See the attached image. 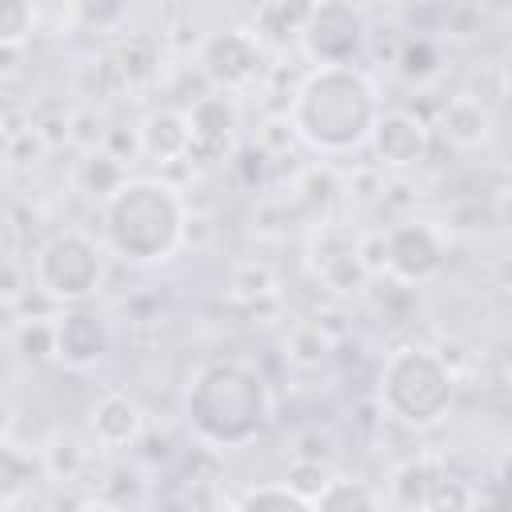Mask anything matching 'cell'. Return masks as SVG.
Instances as JSON below:
<instances>
[{"mask_svg":"<svg viewBox=\"0 0 512 512\" xmlns=\"http://www.w3.org/2000/svg\"><path fill=\"white\" fill-rule=\"evenodd\" d=\"M140 156L152 164H176L188 160L192 148V128H188V108H152L140 120Z\"/></svg>","mask_w":512,"mask_h":512,"instance_id":"cell-14","label":"cell"},{"mask_svg":"<svg viewBox=\"0 0 512 512\" xmlns=\"http://www.w3.org/2000/svg\"><path fill=\"white\" fill-rule=\"evenodd\" d=\"M228 504H232V508H240V512H264V508H300V512H308V508H316V500H312L308 492H300L292 480H264V484H248V488H244V492H236Z\"/></svg>","mask_w":512,"mask_h":512,"instance_id":"cell-21","label":"cell"},{"mask_svg":"<svg viewBox=\"0 0 512 512\" xmlns=\"http://www.w3.org/2000/svg\"><path fill=\"white\" fill-rule=\"evenodd\" d=\"M144 424H148V420H144V408H140L128 392H120V388L100 392V396L92 400V408H88L92 440H96L100 448H112V452L136 448L140 436H144Z\"/></svg>","mask_w":512,"mask_h":512,"instance_id":"cell-13","label":"cell"},{"mask_svg":"<svg viewBox=\"0 0 512 512\" xmlns=\"http://www.w3.org/2000/svg\"><path fill=\"white\" fill-rule=\"evenodd\" d=\"M320 0H260L256 16H252V32L268 52H284L292 44H300L308 16Z\"/></svg>","mask_w":512,"mask_h":512,"instance_id":"cell-17","label":"cell"},{"mask_svg":"<svg viewBox=\"0 0 512 512\" xmlns=\"http://www.w3.org/2000/svg\"><path fill=\"white\" fill-rule=\"evenodd\" d=\"M356 4H360L364 12H372V8H392L396 0H356Z\"/></svg>","mask_w":512,"mask_h":512,"instance_id":"cell-31","label":"cell"},{"mask_svg":"<svg viewBox=\"0 0 512 512\" xmlns=\"http://www.w3.org/2000/svg\"><path fill=\"white\" fill-rule=\"evenodd\" d=\"M128 12L132 4L128 0H68V16L80 32H92V36H112L128 24Z\"/></svg>","mask_w":512,"mask_h":512,"instance_id":"cell-22","label":"cell"},{"mask_svg":"<svg viewBox=\"0 0 512 512\" xmlns=\"http://www.w3.org/2000/svg\"><path fill=\"white\" fill-rule=\"evenodd\" d=\"M396 68H400V76H408V80H432L436 72H440V44L432 40V36H408L404 44H400V56H396Z\"/></svg>","mask_w":512,"mask_h":512,"instance_id":"cell-26","label":"cell"},{"mask_svg":"<svg viewBox=\"0 0 512 512\" xmlns=\"http://www.w3.org/2000/svg\"><path fill=\"white\" fill-rule=\"evenodd\" d=\"M448 264V232L424 216H404L384 228V276L404 288L432 284Z\"/></svg>","mask_w":512,"mask_h":512,"instance_id":"cell-6","label":"cell"},{"mask_svg":"<svg viewBox=\"0 0 512 512\" xmlns=\"http://www.w3.org/2000/svg\"><path fill=\"white\" fill-rule=\"evenodd\" d=\"M496 480H500L504 488H512V448L500 456V464H496Z\"/></svg>","mask_w":512,"mask_h":512,"instance_id":"cell-30","label":"cell"},{"mask_svg":"<svg viewBox=\"0 0 512 512\" xmlns=\"http://www.w3.org/2000/svg\"><path fill=\"white\" fill-rule=\"evenodd\" d=\"M188 128H192V148L188 160L196 164H220L236 152L240 140V104L236 92L212 88L188 104Z\"/></svg>","mask_w":512,"mask_h":512,"instance_id":"cell-10","label":"cell"},{"mask_svg":"<svg viewBox=\"0 0 512 512\" xmlns=\"http://www.w3.org/2000/svg\"><path fill=\"white\" fill-rule=\"evenodd\" d=\"M504 396H508V404H512V364H508V372H504Z\"/></svg>","mask_w":512,"mask_h":512,"instance_id":"cell-32","label":"cell"},{"mask_svg":"<svg viewBox=\"0 0 512 512\" xmlns=\"http://www.w3.org/2000/svg\"><path fill=\"white\" fill-rule=\"evenodd\" d=\"M40 456H44L48 480H76V476L88 468V460H92V452H88L76 436H68V432H56Z\"/></svg>","mask_w":512,"mask_h":512,"instance_id":"cell-25","label":"cell"},{"mask_svg":"<svg viewBox=\"0 0 512 512\" xmlns=\"http://www.w3.org/2000/svg\"><path fill=\"white\" fill-rule=\"evenodd\" d=\"M384 492H376L368 480H348V476H328L324 488L316 492V508H332V512H356V508H380Z\"/></svg>","mask_w":512,"mask_h":512,"instance_id":"cell-23","label":"cell"},{"mask_svg":"<svg viewBox=\"0 0 512 512\" xmlns=\"http://www.w3.org/2000/svg\"><path fill=\"white\" fill-rule=\"evenodd\" d=\"M112 348V328L104 316H96L84 304H72L56 316V360L72 372L96 368Z\"/></svg>","mask_w":512,"mask_h":512,"instance_id":"cell-12","label":"cell"},{"mask_svg":"<svg viewBox=\"0 0 512 512\" xmlns=\"http://www.w3.org/2000/svg\"><path fill=\"white\" fill-rule=\"evenodd\" d=\"M36 476H48L44 472V456L24 452L12 436H4V448H0V504L4 508H16L20 496L32 488Z\"/></svg>","mask_w":512,"mask_h":512,"instance_id":"cell-20","label":"cell"},{"mask_svg":"<svg viewBox=\"0 0 512 512\" xmlns=\"http://www.w3.org/2000/svg\"><path fill=\"white\" fill-rule=\"evenodd\" d=\"M436 128L440 136L452 144V148H480L488 144L496 120H492V108L472 96V92H456L440 104V116H436Z\"/></svg>","mask_w":512,"mask_h":512,"instance_id":"cell-15","label":"cell"},{"mask_svg":"<svg viewBox=\"0 0 512 512\" xmlns=\"http://www.w3.org/2000/svg\"><path fill=\"white\" fill-rule=\"evenodd\" d=\"M200 72L212 88H224V92H244L260 80L264 72V60H268V48L256 40L252 28H216L204 36L200 44Z\"/></svg>","mask_w":512,"mask_h":512,"instance_id":"cell-8","label":"cell"},{"mask_svg":"<svg viewBox=\"0 0 512 512\" xmlns=\"http://www.w3.org/2000/svg\"><path fill=\"white\" fill-rule=\"evenodd\" d=\"M380 112V92L360 64H312L284 108L296 140L328 160L360 152Z\"/></svg>","mask_w":512,"mask_h":512,"instance_id":"cell-2","label":"cell"},{"mask_svg":"<svg viewBox=\"0 0 512 512\" xmlns=\"http://www.w3.org/2000/svg\"><path fill=\"white\" fill-rule=\"evenodd\" d=\"M308 268L320 288L332 296H356L368 288L372 272L360 256V232H348L344 224H320L308 236Z\"/></svg>","mask_w":512,"mask_h":512,"instance_id":"cell-9","label":"cell"},{"mask_svg":"<svg viewBox=\"0 0 512 512\" xmlns=\"http://www.w3.org/2000/svg\"><path fill=\"white\" fill-rule=\"evenodd\" d=\"M124 180H128V164H124L116 152H108L104 144L80 152V164H76V188H80L88 200L104 204Z\"/></svg>","mask_w":512,"mask_h":512,"instance_id":"cell-18","label":"cell"},{"mask_svg":"<svg viewBox=\"0 0 512 512\" xmlns=\"http://www.w3.org/2000/svg\"><path fill=\"white\" fill-rule=\"evenodd\" d=\"M12 340H16L24 360H56V316L20 320L12 328Z\"/></svg>","mask_w":512,"mask_h":512,"instance_id":"cell-27","label":"cell"},{"mask_svg":"<svg viewBox=\"0 0 512 512\" xmlns=\"http://www.w3.org/2000/svg\"><path fill=\"white\" fill-rule=\"evenodd\" d=\"M368 148L384 172H412L432 156V124L408 108H384Z\"/></svg>","mask_w":512,"mask_h":512,"instance_id":"cell-11","label":"cell"},{"mask_svg":"<svg viewBox=\"0 0 512 512\" xmlns=\"http://www.w3.org/2000/svg\"><path fill=\"white\" fill-rule=\"evenodd\" d=\"M108 248L84 228H60L32 252V284L44 300L72 308L88 304L108 280Z\"/></svg>","mask_w":512,"mask_h":512,"instance_id":"cell-5","label":"cell"},{"mask_svg":"<svg viewBox=\"0 0 512 512\" xmlns=\"http://www.w3.org/2000/svg\"><path fill=\"white\" fill-rule=\"evenodd\" d=\"M500 84L512 92V40L504 44V56H500Z\"/></svg>","mask_w":512,"mask_h":512,"instance_id":"cell-29","label":"cell"},{"mask_svg":"<svg viewBox=\"0 0 512 512\" xmlns=\"http://www.w3.org/2000/svg\"><path fill=\"white\" fill-rule=\"evenodd\" d=\"M280 352H284V360H288L296 372H316V368H324V364L332 360L336 340H332V332H328L320 320H300V324L288 328Z\"/></svg>","mask_w":512,"mask_h":512,"instance_id":"cell-19","label":"cell"},{"mask_svg":"<svg viewBox=\"0 0 512 512\" xmlns=\"http://www.w3.org/2000/svg\"><path fill=\"white\" fill-rule=\"evenodd\" d=\"M452 472L436 460V456H412L404 464L392 468L388 476V504H400V508H432L436 504V492L440 484L448 480Z\"/></svg>","mask_w":512,"mask_h":512,"instance_id":"cell-16","label":"cell"},{"mask_svg":"<svg viewBox=\"0 0 512 512\" xmlns=\"http://www.w3.org/2000/svg\"><path fill=\"white\" fill-rule=\"evenodd\" d=\"M368 48V16L356 0H320L300 36L312 64H356Z\"/></svg>","mask_w":512,"mask_h":512,"instance_id":"cell-7","label":"cell"},{"mask_svg":"<svg viewBox=\"0 0 512 512\" xmlns=\"http://www.w3.org/2000/svg\"><path fill=\"white\" fill-rule=\"evenodd\" d=\"M228 292H232L240 304H260V300H272V296L280 292V280H276V272H272L268 264H260V260H244V264L232 268V276H228Z\"/></svg>","mask_w":512,"mask_h":512,"instance_id":"cell-24","label":"cell"},{"mask_svg":"<svg viewBox=\"0 0 512 512\" xmlns=\"http://www.w3.org/2000/svg\"><path fill=\"white\" fill-rule=\"evenodd\" d=\"M192 440L208 452H236L256 444L276 420V400L264 372L244 356L204 360L180 396Z\"/></svg>","mask_w":512,"mask_h":512,"instance_id":"cell-1","label":"cell"},{"mask_svg":"<svg viewBox=\"0 0 512 512\" xmlns=\"http://www.w3.org/2000/svg\"><path fill=\"white\" fill-rule=\"evenodd\" d=\"M100 240L124 264H164L188 240V204L160 176H128L100 204Z\"/></svg>","mask_w":512,"mask_h":512,"instance_id":"cell-3","label":"cell"},{"mask_svg":"<svg viewBox=\"0 0 512 512\" xmlns=\"http://www.w3.org/2000/svg\"><path fill=\"white\" fill-rule=\"evenodd\" d=\"M36 28L32 0H0V48H24Z\"/></svg>","mask_w":512,"mask_h":512,"instance_id":"cell-28","label":"cell"},{"mask_svg":"<svg viewBox=\"0 0 512 512\" xmlns=\"http://www.w3.org/2000/svg\"><path fill=\"white\" fill-rule=\"evenodd\" d=\"M452 396L456 376L448 360L428 344H400L384 356L376 376V404L392 424L408 432H428L448 416Z\"/></svg>","mask_w":512,"mask_h":512,"instance_id":"cell-4","label":"cell"}]
</instances>
